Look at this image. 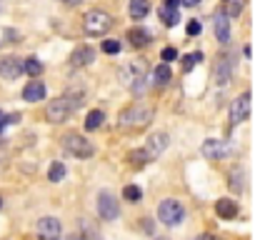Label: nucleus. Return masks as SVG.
Wrapping results in <instances>:
<instances>
[{"label":"nucleus","instance_id":"1","mask_svg":"<svg viewBox=\"0 0 255 240\" xmlns=\"http://www.w3.org/2000/svg\"><path fill=\"white\" fill-rule=\"evenodd\" d=\"M153 120V110L145 108V105H130L120 113V128H128V130H140L145 125H150Z\"/></svg>","mask_w":255,"mask_h":240},{"label":"nucleus","instance_id":"2","mask_svg":"<svg viewBox=\"0 0 255 240\" xmlns=\"http://www.w3.org/2000/svg\"><path fill=\"white\" fill-rule=\"evenodd\" d=\"M113 28V18L105 13V10H90V13H85V18H83V30H85V35H90V38H100V35H105L108 30Z\"/></svg>","mask_w":255,"mask_h":240},{"label":"nucleus","instance_id":"3","mask_svg":"<svg viewBox=\"0 0 255 240\" xmlns=\"http://www.w3.org/2000/svg\"><path fill=\"white\" fill-rule=\"evenodd\" d=\"M63 148L70 153V155H75V158H93L95 155V148H93V143L88 140V138H83V135H75V133H68L65 138H63Z\"/></svg>","mask_w":255,"mask_h":240},{"label":"nucleus","instance_id":"4","mask_svg":"<svg viewBox=\"0 0 255 240\" xmlns=\"http://www.w3.org/2000/svg\"><path fill=\"white\" fill-rule=\"evenodd\" d=\"M158 218H160V223H165V225H180L183 223V218H185V208L178 203V200H173V198H168V200H163L160 203V208H158Z\"/></svg>","mask_w":255,"mask_h":240},{"label":"nucleus","instance_id":"5","mask_svg":"<svg viewBox=\"0 0 255 240\" xmlns=\"http://www.w3.org/2000/svg\"><path fill=\"white\" fill-rule=\"evenodd\" d=\"M123 75H125L128 88H130L135 95H143V93H145V80H148V68H145V63H133Z\"/></svg>","mask_w":255,"mask_h":240},{"label":"nucleus","instance_id":"6","mask_svg":"<svg viewBox=\"0 0 255 240\" xmlns=\"http://www.w3.org/2000/svg\"><path fill=\"white\" fill-rule=\"evenodd\" d=\"M98 215H100L103 220H108V223H113V220L120 215L118 200H115V195H113L110 190H100V195H98Z\"/></svg>","mask_w":255,"mask_h":240},{"label":"nucleus","instance_id":"7","mask_svg":"<svg viewBox=\"0 0 255 240\" xmlns=\"http://www.w3.org/2000/svg\"><path fill=\"white\" fill-rule=\"evenodd\" d=\"M60 233H63L60 220L53 218V215L40 218L38 225H35V235H38V240H60Z\"/></svg>","mask_w":255,"mask_h":240},{"label":"nucleus","instance_id":"8","mask_svg":"<svg viewBox=\"0 0 255 240\" xmlns=\"http://www.w3.org/2000/svg\"><path fill=\"white\" fill-rule=\"evenodd\" d=\"M248 118H250V93H243L230 105V123L240 125V123H245Z\"/></svg>","mask_w":255,"mask_h":240},{"label":"nucleus","instance_id":"9","mask_svg":"<svg viewBox=\"0 0 255 240\" xmlns=\"http://www.w3.org/2000/svg\"><path fill=\"white\" fill-rule=\"evenodd\" d=\"M45 118H48V123H53V125L65 123V120L70 118V108H68V103H65L63 98L50 100V103H48V108H45Z\"/></svg>","mask_w":255,"mask_h":240},{"label":"nucleus","instance_id":"10","mask_svg":"<svg viewBox=\"0 0 255 240\" xmlns=\"http://www.w3.org/2000/svg\"><path fill=\"white\" fill-rule=\"evenodd\" d=\"M230 75H233V60H230L228 55H220V58L215 60V68H213V80H215L220 88H225V85L230 83Z\"/></svg>","mask_w":255,"mask_h":240},{"label":"nucleus","instance_id":"11","mask_svg":"<svg viewBox=\"0 0 255 240\" xmlns=\"http://www.w3.org/2000/svg\"><path fill=\"white\" fill-rule=\"evenodd\" d=\"M213 33H215V40L228 45L230 43V18L225 13H215L213 18Z\"/></svg>","mask_w":255,"mask_h":240},{"label":"nucleus","instance_id":"12","mask_svg":"<svg viewBox=\"0 0 255 240\" xmlns=\"http://www.w3.org/2000/svg\"><path fill=\"white\" fill-rule=\"evenodd\" d=\"M168 148V135L165 133H155V135H150L148 138V143H145V155H148V160H155V158H160L163 155V150Z\"/></svg>","mask_w":255,"mask_h":240},{"label":"nucleus","instance_id":"13","mask_svg":"<svg viewBox=\"0 0 255 240\" xmlns=\"http://www.w3.org/2000/svg\"><path fill=\"white\" fill-rule=\"evenodd\" d=\"M0 75H3L5 80H18L23 75V60L20 58H3L0 60Z\"/></svg>","mask_w":255,"mask_h":240},{"label":"nucleus","instance_id":"14","mask_svg":"<svg viewBox=\"0 0 255 240\" xmlns=\"http://www.w3.org/2000/svg\"><path fill=\"white\" fill-rule=\"evenodd\" d=\"M215 213H218V218H223V220H235V218H238V203H235L233 198H220V200L215 203Z\"/></svg>","mask_w":255,"mask_h":240},{"label":"nucleus","instance_id":"15","mask_svg":"<svg viewBox=\"0 0 255 240\" xmlns=\"http://www.w3.org/2000/svg\"><path fill=\"white\" fill-rule=\"evenodd\" d=\"M95 60V50L93 48H75L73 55H70V65L73 68H85Z\"/></svg>","mask_w":255,"mask_h":240},{"label":"nucleus","instance_id":"16","mask_svg":"<svg viewBox=\"0 0 255 240\" xmlns=\"http://www.w3.org/2000/svg\"><path fill=\"white\" fill-rule=\"evenodd\" d=\"M23 100L25 103H38V100H45V85L40 80H33L23 88Z\"/></svg>","mask_w":255,"mask_h":240},{"label":"nucleus","instance_id":"17","mask_svg":"<svg viewBox=\"0 0 255 240\" xmlns=\"http://www.w3.org/2000/svg\"><path fill=\"white\" fill-rule=\"evenodd\" d=\"M225 153H228V148L223 145V140H213V138H210V140L203 143V155H205L208 160H220Z\"/></svg>","mask_w":255,"mask_h":240},{"label":"nucleus","instance_id":"18","mask_svg":"<svg viewBox=\"0 0 255 240\" xmlns=\"http://www.w3.org/2000/svg\"><path fill=\"white\" fill-rule=\"evenodd\" d=\"M133 20H143L150 13V0H130V8H128Z\"/></svg>","mask_w":255,"mask_h":240},{"label":"nucleus","instance_id":"19","mask_svg":"<svg viewBox=\"0 0 255 240\" xmlns=\"http://www.w3.org/2000/svg\"><path fill=\"white\" fill-rule=\"evenodd\" d=\"M128 40L133 43V48H143V45H148L153 40V35L148 30H143V28H133V30H128Z\"/></svg>","mask_w":255,"mask_h":240},{"label":"nucleus","instance_id":"20","mask_svg":"<svg viewBox=\"0 0 255 240\" xmlns=\"http://www.w3.org/2000/svg\"><path fill=\"white\" fill-rule=\"evenodd\" d=\"M150 78H153V80H150L153 85L163 88V85H168V83H170V78H173V75H170V68H168L165 63H160V65L153 70V75H150Z\"/></svg>","mask_w":255,"mask_h":240},{"label":"nucleus","instance_id":"21","mask_svg":"<svg viewBox=\"0 0 255 240\" xmlns=\"http://www.w3.org/2000/svg\"><path fill=\"white\" fill-rule=\"evenodd\" d=\"M228 185H230V190H235V195H240V193L245 190V170H243V168L230 170V180H228Z\"/></svg>","mask_w":255,"mask_h":240},{"label":"nucleus","instance_id":"22","mask_svg":"<svg viewBox=\"0 0 255 240\" xmlns=\"http://www.w3.org/2000/svg\"><path fill=\"white\" fill-rule=\"evenodd\" d=\"M23 73H28V75L35 80V78L43 73V63H40L35 55H33V58H25V60H23Z\"/></svg>","mask_w":255,"mask_h":240},{"label":"nucleus","instance_id":"23","mask_svg":"<svg viewBox=\"0 0 255 240\" xmlns=\"http://www.w3.org/2000/svg\"><path fill=\"white\" fill-rule=\"evenodd\" d=\"M105 120V113L103 110H90L88 118H85V130H98Z\"/></svg>","mask_w":255,"mask_h":240},{"label":"nucleus","instance_id":"24","mask_svg":"<svg viewBox=\"0 0 255 240\" xmlns=\"http://www.w3.org/2000/svg\"><path fill=\"white\" fill-rule=\"evenodd\" d=\"M158 13H160V18H163V23H165L168 28H173V25H175V23L180 20V18H178V10H175V8L160 5V10H158Z\"/></svg>","mask_w":255,"mask_h":240},{"label":"nucleus","instance_id":"25","mask_svg":"<svg viewBox=\"0 0 255 240\" xmlns=\"http://www.w3.org/2000/svg\"><path fill=\"white\" fill-rule=\"evenodd\" d=\"M63 100L68 103V108H70V113H73V110H78V108L83 105V90H78V93H75V90H68V93L63 95Z\"/></svg>","mask_w":255,"mask_h":240},{"label":"nucleus","instance_id":"26","mask_svg":"<svg viewBox=\"0 0 255 240\" xmlns=\"http://www.w3.org/2000/svg\"><path fill=\"white\" fill-rule=\"evenodd\" d=\"M123 198H125L128 203H140V200H143V190H140L138 185H125V188H123Z\"/></svg>","mask_w":255,"mask_h":240},{"label":"nucleus","instance_id":"27","mask_svg":"<svg viewBox=\"0 0 255 240\" xmlns=\"http://www.w3.org/2000/svg\"><path fill=\"white\" fill-rule=\"evenodd\" d=\"M63 178H65V165L63 163H53L50 170H48V180L50 183H60Z\"/></svg>","mask_w":255,"mask_h":240},{"label":"nucleus","instance_id":"28","mask_svg":"<svg viewBox=\"0 0 255 240\" xmlns=\"http://www.w3.org/2000/svg\"><path fill=\"white\" fill-rule=\"evenodd\" d=\"M128 160H130V163H133V165H138V168H143V165H145V163H150V160H148V155H145V150H143V148H140V150H133V153H130V155H128Z\"/></svg>","mask_w":255,"mask_h":240},{"label":"nucleus","instance_id":"29","mask_svg":"<svg viewBox=\"0 0 255 240\" xmlns=\"http://www.w3.org/2000/svg\"><path fill=\"white\" fill-rule=\"evenodd\" d=\"M160 60H163L165 65H170L173 60H178V50H175V48H170V45H168V48H163V50H160Z\"/></svg>","mask_w":255,"mask_h":240},{"label":"nucleus","instance_id":"30","mask_svg":"<svg viewBox=\"0 0 255 240\" xmlns=\"http://www.w3.org/2000/svg\"><path fill=\"white\" fill-rule=\"evenodd\" d=\"M200 60H203V53H190V55H185V60H183V70H185V73L193 70V65L200 63Z\"/></svg>","mask_w":255,"mask_h":240},{"label":"nucleus","instance_id":"31","mask_svg":"<svg viewBox=\"0 0 255 240\" xmlns=\"http://www.w3.org/2000/svg\"><path fill=\"white\" fill-rule=\"evenodd\" d=\"M103 53L118 55V53H120V40H103Z\"/></svg>","mask_w":255,"mask_h":240},{"label":"nucleus","instance_id":"32","mask_svg":"<svg viewBox=\"0 0 255 240\" xmlns=\"http://www.w3.org/2000/svg\"><path fill=\"white\" fill-rule=\"evenodd\" d=\"M240 8H243V5L238 3V0H230V3H228V13H225V15H228V18H230V15H238V13H240Z\"/></svg>","mask_w":255,"mask_h":240},{"label":"nucleus","instance_id":"33","mask_svg":"<svg viewBox=\"0 0 255 240\" xmlns=\"http://www.w3.org/2000/svg\"><path fill=\"white\" fill-rule=\"evenodd\" d=\"M200 30H203V25L198 20H190L188 23V35H200Z\"/></svg>","mask_w":255,"mask_h":240},{"label":"nucleus","instance_id":"34","mask_svg":"<svg viewBox=\"0 0 255 240\" xmlns=\"http://www.w3.org/2000/svg\"><path fill=\"white\" fill-rule=\"evenodd\" d=\"M163 5H168V8H175V10H178V5H180V0H165Z\"/></svg>","mask_w":255,"mask_h":240},{"label":"nucleus","instance_id":"35","mask_svg":"<svg viewBox=\"0 0 255 240\" xmlns=\"http://www.w3.org/2000/svg\"><path fill=\"white\" fill-rule=\"evenodd\" d=\"M180 3H183V5H188V8H193V5H198V3H200V0H180Z\"/></svg>","mask_w":255,"mask_h":240},{"label":"nucleus","instance_id":"36","mask_svg":"<svg viewBox=\"0 0 255 240\" xmlns=\"http://www.w3.org/2000/svg\"><path fill=\"white\" fill-rule=\"evenodd\" d=\"M3 128H5V115L0 113V130H3Z\"/></svg>","mask_w":255,"mask_h":240},{"label":"nucleus","instance_id":"37","mask_svg":"<svg viewBox=\"0 0 255 240\" xmlns=\"http://www.w3.org/2000/svg\"><path fill=\"white\" fill-rule=\"evenodd\" d=\"M63 3H68V5H78V3H83V0H63Z\"/></svg>","mask_w":255,"mask_h":240},{"label":"nucleus","instance_id":"38","mask_svg":"<svg viewBox=\"0 0 255 240\" xmlns=\"http://www.w3.org/2000/svg\"><path fill=\"white\" fill-rule=\"evenodd\" d=\"M0 208H3V200H0Z\"/></svg>","mask_w":255,"mask_h":240},{"label":"nucleus","instance_id":"39","mask_svg":"<svg viewBox=\"0 0 255 240\" xmlns=\"http://www.w3.org/2000/svg\"><path fill=\"white\" fill-rule=\"evenodd\" d=\"M198 240H205V238H198Z\"/></svg>","mask_w":255,"mask_h":240},{"label":"nucleus","instance_id":"40","mask_svg":"<svg viewBox=\"0 0 255 240\" xmlns=\"http://www.w3.org/2000/svg\"><path fill=\"white\" fill-rule=\"evenodd\" d=\"M225 3H230V0H225Z\"/></svg>","mask_w":255,"mask_h":240}]
</instances>
